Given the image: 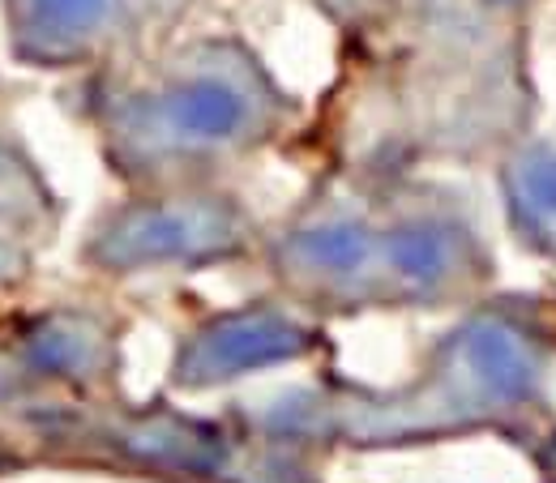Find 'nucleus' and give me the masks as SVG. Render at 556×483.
Returning <instances> with one entry per match:
<instances>
[{
	"label": "nucleus",
	"mask_w": 556,
	"mask_h": 483,
	"mask_svg": "<svg viewBox=\"0 0 556 483\" xmlns=\"http://www.w3.org/2000/svg\"><path fill=\"white\" fill-rule=\"evenodd\" d=\"M116 17V0H26V35L48 52L90 43Z\"/></svg>",
	"instance_id": "6"
},
{
	"label": "nucleus",
	"mask_w": 556,
	"mask_h": 483,
	"mask_svg": "<svg viewBox=\"0 0 556 483\" xmlns=\"http://www.w3.org/2000/svg\"><path fill=\"white\" fill-rule=\"evenodd\" d=\"M244 244V218L223 198H176L134 206L103 223L90 253L108 270H150V266H198L231 257Z\"/></svg>",
	"instance_id": "3"
},
{
	"label": "nucleus",
	"mask_w": 556,
	"mask_h": 483,
	"mask_svg": "<svg viewBox=\"0 0 556 483\" xmlns=\"http://www.w3.org/2000/svg\"><path fill=\"white\" fill-rule=\"evenodd\" d=\"M556 308L535 295H492L437 346L424 385L403 398L368 403L355 415L381 428H492L518 436L522 428L553 423Z\"/></svg>",
	"instance_id": "1"
},
{
	"label": "nucleus",
	"mask_w": 556,
	"mask_h": 483,
	"mask_svg": "<svg viewBox=\"0 0 556 483\" xmlns=\"http://www.w3.org/2000/svg\"><path fill=\"white\" fill-rule=\"evenodd\" d=\"M492 167L514 244L556 266V141L531 134Z\"/></svg>",
	"instance_id": "5"
},
{
	"label": "nucleus",
	"mask_w": 556,
	"mask_h": 483,
	"mask_svg": "<svg viewBox=\"0 0 556 483\" xmlns=\"http://www.w3.org/2000/svg\"><path fill=\"white\" fill-rule=\"evenodd\" d=\"M308 351V330L278 308H244L202 326L180 346L176 381L189 390H210L244 372L270 368Z\"/></svg>",
	"instance_id": "4"
},
{
	"label": "nucleus",
	"mask_w": 556,
	"mask_h": 483,
	"mask_svg": "<svg viewBox=\"0 0 556 483\" xmlns=\"http://www.w3.org/2000/svg\"><path fill=\"white\" fill-rule=\"evenodd\" d=\"M278 99L266 73L236 48H210L159 86L121 99L112 112L116 145L141 163L236 150L275 120Z\"/></svg>",
	"instance_id": "2"
}]
</instances>
